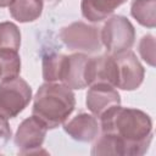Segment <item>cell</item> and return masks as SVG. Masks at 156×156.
I'll return each mask as SVG.
<instances>
[{"mask_svg": "<svg viewBox=\"0 0 156 156\" xmlns=\"http://www.w3.org/2000/svg\"><path fill=\"white\" fill-rule=\"evenodd\" d=\"M100 127L112 139L117 156H141L152 140V121L141 110L115 106L100 117Z\"/></svg>", "mask_w": 156, "mask_h": 156, "instance_id": "obj_1", "label": "cell"}, {"mask_svg": "<svg viewBox=\"0 0 156 156\" xmlns=\"http://www.w3.org/2000/svg\"><path fill=\"white\" fill-rule=\"evenodd\" d=\"M76 107V96L65 84L45 82L34 96L32 113L39 118L48 129L63 124Z\"/></svg>", "mask_w": 156, "mask_h": 156, "instance_id": "obj_2", "label": "cell"}, {"mask_svg": "<svg viewBox=\"0 0 156 156\" xmlns=\"http://www.w3.org/2000/svg\"><path fill=\"white\" fill-rule=\"evenodd\" d=\"M32 89L21 77L1 79L0 83V116L10 119L17 117L29 104Z\"/></svg>", "mask_w": 156, "mask_h": 156, "instance_id": "obj_3", "label": "cell"}, {"mask_svg": "<svg viewBox=\"0 0 156 156\" xmlns=\"http://www.w3.org/2000/svg\"><path fill=\"white\" fill-rule=\"evenodd\" d=\"M101 43L111 55L129 50L135 41V29L124 16H112L107 18L100 32Z\"/></svg>", "mask_w": 156, "mask_h": 156, "instance_id": "obj_4", "label": "cell"}, {"mask_svg": "<svg viewBox=\"0 0 156 156\" xmlns=\"http://www.w3.org/2000/svg\"><path fill=\"white\" fill-rule=\"evenodd\" d=\"M60 38L68 49L88 54L99 51L102 45L99 29L80 21L63 27L60 32Z\"/></svg>", "mask_w": 156, "mask_h": 156, "instance_id": "obj_5", "label": "cell"}, {"mask_svg": "<svg viewBox=\"0 0 156 156\" xmlns=\"http://www.w3.org/2000/svg\"><path fill=\"white\" fill-rule=\"evenodd\" d=\"M112 56L116 73L115 88H119L122 90L138 89L144 80L145 69L136 58V55L133 51L127 50Z\"/></svg>", "mask_w": 156, "mask_h": 156, "instance_id": "obj_6", "label": "cell"}, {"mask_svg": "<svg viewBox=\"0 0 156 156\" xmlns=\"http://www.w3.org/2000/svg\"><path fill=\"white\" fill-rule=\"evenodd\" d=\"M46 132V126L35 116L23 119L15 134V145L18 152L22 155L39 152L45 140Z\"/></svg>", "mask_w": 156, "mask_h": 156, "instance_id": "obj_7", "label": "cell"}, {"mask_svg": "<svg viewBox=\"0 0 156 156\" xmlns=\"http://www.w3.org/2000/svg\"><path fill=\"white\" fill-rule=\"evenodd\" d=\"M89 56L82 52L65 55L61 79L62 84L71 89H84L88 87V63Z\"/></svg>", "mask_w": 156, "mask_h": 156, "instance_id": "obj_8", "label": "cell"}, {"mask_svg": "<svg viewBox=\"0 0 156 156\" xmlns=\"http://www.w3.org/2000/svg\"><path fill=\"white\" fill-rule=\"evenodd\" d=\"M85 104L88 110L95 117L100 118L110 108L121 105V96L115 87L105 83H98L90 85L87 93Z\"/></svg>", "mask_w": 156, "mask_h": 156, "instance_id": "obj_9", "label": "cell"}, {"mask_svg": "<svg viewBox=\"0 0 156 156\" xmlns=\"http://www.w3.org/2000/svg\"><path fill=\"white\" fill-rule=\"evenodd\" d=\"M99 127L100 126L94 115L82 112L65 123L63 129L72 139L82 143H89L98 138Z\"/></svg>", "mask_w": 156, "mask_h": 156, "instance_id": "obj_10", "label": "cell"}, {"mask_svg": "<svg viewBox=\"0 0 156 156\" xmlns=\"http://www.w3.org/2000/svg\"><path fill=\"white\" fill-rule=\"evenodd\" d=\"M88 87L98 83H105L115 87L116 73L115 61L111 54L90 57L88 63Z\"/></svg>", "mask_w": 156, "mask_h": 156, "instance_id": "obj_11", "label": "cell"}, {"mask_svg": "<svg viewBox=\"0 0 156 156\" xmlns=\"http://www.w3.org/2000/svg\"><path fill=\"white\" fill-rule=\"evenodd\" d=\"M127 0H82L80 10L85 20L90 22H101L111 16L117 7Z\"/></svg>", "mask_w": 156, "mask_h": 156, "instance_id": "obj_12", "label": "cell"}, {"mask_svg": "<svg viewBox=\"0 0 156 156\" xmlns=\"http://www.w3.org/2000/svg\"><path fill=\"white\" fill-rule=\"evenodd\" d=\"M9 11L17 22H33L43 12V0H13L9 6Z\"/></svg>", "mask_w": 156, "mask_h": 156, "instance_id": "obj_13", "label": "cell"}, {"mask_svg": "<svg viewBox=\"0 0 156 156\" xmlns=\"http://www.w3.org/2000/svg\"><path fill=\"white\" fill-rule=\"evenodd\" d=\"M130 15L143 27L155 28L156 0H134L130 6Z\"/></svg>", "mask_w": 156, "mask_h": 156, "instance_id": "obj_14", "label": "cell"}, {"mask_svg": "<svg viewBox=\"0 0 156 156\" xmlns=\"http://www.w3.org/2000/svg\"><path fill=\"white\" fill-rule=\"evenodd\" d=\"M21 72V58L16 50H0V79L17 77Z\"/></svg>", "mask_w": 156, "mask_h": 156, "instance_id": "obj_15", "label": "cell"}, {"mask_svg": "<svg viewBox=\"0 0 156 156\" xmlns=\"http://www.w3.org/2000/svg\"><path fill=\"white\" fill-rule=\"evenodd\" d=\"M65 55L51 52L45 55L43 58V78L45 82L55 83L60 82L62 67H63Z\"/></svg>", "mask_w": 156, "mask_h": 156, "instance_id": "obj_16", "label": "cell"}, {"mask_svg": "<svg viewBox=\"0 0 156 156\" xmlns=\"http://www.w3.org/2000/svg\"><path fill=\"white\" fill-rule=\"evenodd\" d=\"M21 46V32L13 22H0V50H16Z\"/></svg>", "mask_w": 156, "mask_h": 156, "instance_id": "obj_17", "label": "cell"}, {"mask_svg": "<svg viewBox=\"0 0 156 156\" xmlns=\"http://www.w3.org/2000/svg\"><path fill=\"white\" fill-rule=\"evenodd\" d=\"M139 54L141 56V58L150 65L151 67L155 66V38L151 34H146L144 35L140 41H139V46H138Z\"/></svg>", "mask_w": 156, "mask_h": 156, "instance_id": "obj_18", "label": "cell"}, {"mask_svg": "<svg viewBox=\"0 0 156 156\" xmlns=\"http://www.w3.org/2000/svg\"><path fill=\"white\" fill-rule=\"evenodd\" d=\"M11 135H12V130L9 126L7 118L0 116V150L6 146V144L11 139Z\"/></svg>", "mask_w": 156, "mask_h": 156, "instance_id": "obj_19", "label": "cell"}, {"mask_svg": "<svg viewBox=\"0 0 156 156\" xmlns=\"http://www.w3.org/2000/svg\"><path fill=\"white\" fill-rule=\"evenodd\" d=\"M13 0H0V7H7L11 5Z\"/></svg>", "mask_w": 156, "mask_h": 156, "instance_id": "obj_20", "label": "cell"}, {"mask_svg": "<svg viewBox=\"0 0 156 156\" xmlns=\"http://www.w3.org/2000/svg\"><path fill=\"white\" fill-rule=\"evenodd\" d=\"M49 5H52V6H55V5H57L58 2H61V0H45Z\"/></svg>", "mask_w": 156, "mask_h": 156, "instance_id": "obj_21", "label": "cell"}]
</instances>
